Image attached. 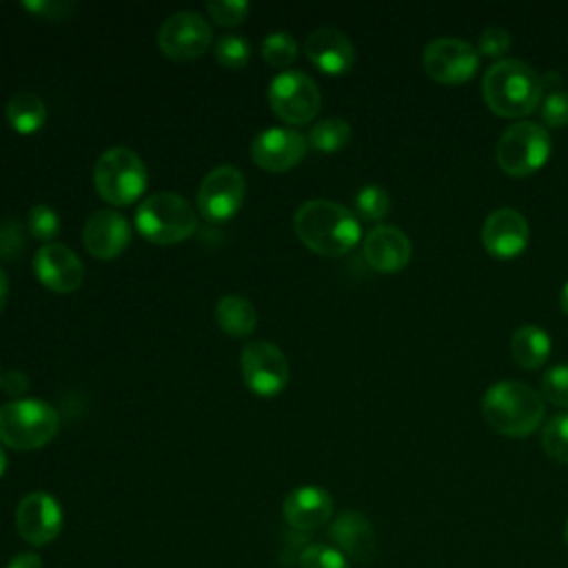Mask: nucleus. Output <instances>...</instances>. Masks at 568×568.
<instances>
[{"label":"nucleus","mask_w":568,"mask_h":568,"mask_svg":"<svg viewBox=\"0 0 568 568\" xmlns=\"http://www.w3.org/2000/svg\"><path fill=\"white\" fill-rule=\"evenodd\" d=\"M131 242V224L122 213L111 209L93 211L82 229L84 248L98 260L118 257Z\"/></svg>","instance_id":"nucleus-17"},{"label":"nucleus","mask_w":568,"mask_h":568,"mask_svg":"<svg viewBox=\"0 0 568 568\" xmlns=\"http://www.w3.org/2000/svg\"><path fill=\"white\" fill-rule=\"evenodd\" d=\"M282 513L293 530L311 532L331 519L333 497L320 486H297L286 495Z\"/></svg>","instance_id":"nucleus-20"},{"label":"nucleus","mask_w":568,"mask_h":568,"mask_svg":"<svg viewBox=\"0 0 568 568\" xmlns=\"http://www.w3.org/2000/svg\"><path fill=\"white\" fill-rule=\"evenodd\" d=\"M33 271L42 286L53 293L78 291L84 282V266L67 244H44L33 257Z\"/></svg>","instance_id":"nucleus-16"},{"label":"nucleus","mask_w":568,"mask_h":568,"mask_svg":"<svg viewBox=\"0 0 568 568\" xmlns=\"http://www.w3.org/2000/svg\"><path fill=\"white\" fill-rule=\"evenodd\" d=\"M410 251L408 235L393 224H379L364 237V257L377 273L402 271L410 262Z\"/></svg>","instance_id":"nucleus-19"},{"label":"nucleus","mask_w":568,"mask_h":568,"mask_svg":"<svg viewBox=\"0 0 568 568\" xmlns=\"http://www.w3.org/2000/svg\"><path fill=\"white\" fill-rule=\"evenodd\" d=\"M215 322L231 337H248L257 326V311L244 295H224L215 304Z\"/></svg>","instance_id":"nucleus-23"},{"label":"nucleus","mask_w":568,"mask_h":568,"mask_svg":"<svg viewBox=\"0 0 568 568\" xmlns=\"http://www.w3.org/2000/svg\"><path fill=\"white\" fill-rule=\"evenodd\" d=\"M268 104L282 122L306 124L317 115L322 95L311 75L297 69H286L271 80Z\"/></svg>","instance_id":"nucleus-8"},{"label":"nucleus","mask_w":568,"mask_h":568,"mask_svg":"<svg viewBox=\"0 0 568 568\" xmlns=\"http://www.w3.org/2000/svg\"><path fill=\"white\" fill-rule=\"evenodd\" d=\"M550 149L548 131L541 124L521 120L501 133L495 155L504 173L513 178H526L546 164Z\"/></svg>","instance_id":"nucleus-7"},{"label":"nucleus","mask_w":568,"mask_h":568,"mask_svg":"<svg viewBox=\"0 0 568 568\" xmlns=\"http://www.w3.org/2000/svg\"><path fill=\"white\" fill-rule=\"evenodd\" d=\"M4 568H44L36 552H18Z\"/></svg>","instance_id":"nucleus-39"},{"label":"nucleus","mask_w":568,"mask_h":568,"mask_svg":"<svg viewBox=\"0 0 568 568\" xmlns=\"http://www.w3.org/2000/svg\"><path fill=\"white\" fill-rule=\"evenodd\" d=\"M7 297H9V277H7L4 268L0 266V313H2L4 304H7Z\"/></svg>","instance_id":"nucleus-40"},{"label":"nucleus","mask_w":568,"mask_h":568,"mask_svg":"<svg viewBox=\"0 0 568 568\" xmlns=\"http://www.w3.org/2000/svg\"><path fill=\"white\" fill-rule=\"evenodd\" d=\"M24 233L18 220H4L0 222V257L2 260H16L22 251Z\"/></svg>","instance_id":"nucleus-36"},{"label":"nucleus","mask_w":568,"mask_h":568,"mask_svg":"<svg viewBox=\"0 0 568 568\" xmlns=\"http://www.w3.org/2000/svg\"><path fill=\"white\" fill-rule=\"evenodd\" d=\"M213 53H215V60L224 69L237 71V69H244L246 62L251 60V44L246 38H242L237 33H226L215 40Z\"/></svg>","instance_id":"nucleus-27"},{"label":"nucleus","mask_w":568,"mask_h":568,"mask_svg":"<svg viewBox=\"0 0 568 568\" xmlns=\"http://www.w3.org/2000/svg\"><path fill=\"white\" fill-rule=\"evenodd\" d=\"M135 229L153 244H180L197 231V215L182 195L160 191L140 202Z\"/></svg>","instance_id":"nucleus-5"},{"label":"nucleus","mask_w":568,"mask_h":568,"mask_svg":"<svg viewBox=\"0 0 568 568\" xmlns=\"http://www.w3.org/2000/svg\"><path fill=\"white\" fill-rule=\"evenodd\" d=\"M62 521L64 515L58 499L44 490L24 495L16 508V528L31 546L51 544L60 535Z\"/></svg>","instance_id":"nucleus-13"},{"label":"nucleus","mask_w":568,"mask_h":568,"mask_svg":"<svg viewBox=\"0 0 568 568\" xmlns=\"http://www.w3.org/2000/svg\"><path fill=\"white\" fill-rule=\"evenodd\" d=\"M300 568H351L344 552L328 544H308L302 548Z\"/></svg>","instance_id":"nucleus-30"},{"label":"nucleus","mask_w":568,"mask_h":568,"mask_svg":"<svg viewBox=\"0 0 568 568\" xmlns=\"http://www.w3.org/2000/svg\"><path fill=\"white\" fill-rule=\"evenodd\" d=\"M211 42V24L195 11H178L169 16L158 31L160 51L175 62L197 60L206 53Z\"/></svg>","instance_id":"nucleus-10"},{"label":"nucleus","mask_w":568,"mask_h":568,"mask_svg":"<svg viewBox=\"0 0 568 568\" xmlns=\"http://www.w3.org/2000/svg\"><path fill=\"white\" fill-rule=\"evenodd\" d=\"M4 470H7V455H4V450L0 446V477L4 475Z\"/></svg>","instance_id":"nucleus-42"},{"label":"nucleus","mask_w":568,"mask_h":568,"mask_svg":"<svg viewBox=\"0 0 568 568\" xmlns=\"http://www.w3.org/2000/svg\"><path fill=\"white\" fill-rule=\"evenodd\" d=\"M2 375H4V373H2V371H0V386H2Z\"/></svg>","instance_id":"nucleus-44"},{"label":"nucleus","mask_w":568,"mask_h":568,"mask_svg":"<svg viewBox=\"0 0 568 568\" xmlns=\"http://www.w3.org/2000/svg\"><path fill=\"white\" fill-rule=\"evenodd\" d=\"M304 53L313 67L328 75L346 73L355 62L353 42L333 27H320L304 40Z\"/></svg>","instance_id":"nucleus-18"},{"label":"nucleus","mask_w":568,"mask_h":568,"mask_svg":"<svg viewBox=\"0 0 568 568\" xmlns=\"http://www.w3.org/2000/svg\"><path fill=\"white\" fill-rule=\"evenodd\" d=\"M27 229L36 240L49 242L60 231V217L51 206L36 204V206H31V211L27 215Z\"/></svg>","instance_id":"nucleus-31"},{"label":"nucleus","mask_w":568,"mask_h":568,"mask_svg":"<svg viewBox=\"0 0 568 568\" xmlns=\"http://www.w3.org/2000/svg\"><path fill=\"white\" fill-rule=\"evenodd\" d=\"M513 40L510 33L504 27H486L479 33V42H477V53L486 55V58H504L510 49Z\"/></svg>","instance_id":"nucleus-35"},{"label":"nucleus","mask_w":568,"mask_h":568,"mask_svg":"<svg viewBox=\"0 0 568 568\" xmlns=\"http://www.w3.org/2000/svg\"><path fill=\"white\" fill-rule=\"evenodd\" d=\"M308 144L322 153L342 151L351 142V126L342 118H326L313 124L308 133Z\"/></svg>","instance_id":"nucleus-25"},{"label":"nucleus","mask_w":568,"mask_h":568,"mask_svg":"<svg viewBox=\"0 0 568 568\" xmlns=\"http://www.w3.org/2000/svg\"><path fill=\"white\" fill-rule=\"evenodd\" d=\"M308 149V140L293 129H266L251 142L253 162L271 173H284L297 166Z\"/></svg>","instance_id":"nucleus-14"},{"label":"nucleus","mask_w":568,"mask_h":568,"mask_svg":"<svg viewBox=\"0 0 568 568\" xmlns=\"http://www.w3.org/2000/svg\"><path fill=\"white\" fill-rule=\"evenodd\" d=\"M60 428V413L42 399H13L0 406V442L13 450H36Z\"/></svg>","instance_id":"nucleus-4"},{"label":"nucleus","mask_w":568,"mask_h":568,"mask_svg":"<svg viewBox=\"0 0 568 568\" xmlns=\"http://www.w3.org/2000/svg\"><path fill=\"white\" fill-rule=\"evenodd\" d=\"M246 184L240 169L231 164L215 166L209 171L197 189V211L209 222L231 220L244 202Z\"/></svg>","instance_id":"nucleus-12"},{"label":"nucleus","mask_w":568,"mask_h":568,"mask_svg":"<svg viewBox=\"0 0 568 568\" xmlns=\"http://www.w3.org/2000/svg\"><path fill=\"white\" fill-rule=\"evenodd\" d=\"M424 71L442 84L468 82L479 69V53L462 38H435L424 47Z\"/></svg>","instance_id":"nucleus-11"},{"label":"nucleus","mask_w":568,"mask_h":568,"mask_svg":"<svg viewBox=\"0 0 568 568\" xmlns=\"http://www.w3.org/2000/svg\"><path fill=\"white\" fill-rule=\"evenodd\" d=\"M248 2L244 0H211L206 2L209 16L222 27H237L248 16Z\"/></svg>","instance_id":"nucleus-33"},{"label":"nucleus","mask_w":568,"mask_h":568,"mask_svg":"<svg viewBox=\"0 0 568 568\" xmlns=\"http://www.w3.org/2000/svg\"><path fill=\"white\" fill-rule=\"evenodd\" d=\"M530 240L526 217L513 206H499L488 213L481 226V242L493 257H517Z\"/></svg>","instance_id":"nucleus-15"},{"label":"nucleus","mask_w":568,"mask_h":568,"mask_svg":"<svg viewBox=\"0 0 568 568\" xmlns=\"http://www.w3.org/2000/svg\"><path fill=\"white\" fill-rule=\"evenodd\" d=\"M293 229L306 248L326 257L348 253L362 237L355 213L331 200L304 202L293 215Z\"/></svg>","instance_id":"nucleus-1"},{"label":"nucleus","mask_w":568,"mask_h":568,"mask_svg":"<svg viewBox=\"0 0 568 568\" xmlns=\"http://www.w3.org/2000/svg\"><path fill=\"white\" fill-rule=\"evenodd\" d=\"M390 193L379 184H368L355 195V211L368 222H379L390 211Z\"/></svg>","instance_id":"nucleus-28"},{"label":"nucleus","mask_w":568,"mask_h":568,"mask_svg":"<svg viewBox=\"0 0 568 568\" xmlns=\"http://www.w3.org/2000/svg\"><path fill=\"white\" fill-rule=\"evenodd\" d=\"M552 342L550 335L535 324H524L519 326L513 337H510V355L513 359L521 366V368H539L541 364H546L548 355H550Z\"/></svg>","instance_id":"nucleus-22"},{"label":"nucleus","mask_w":568,"mask_h":568,"mask_svg":"<svg viewBox=\"0 0 568 568\" xmlns=\"http://www.w3.org/2000/svg\"><path fill=\"white\" fill-rule=\"evenodd\" d=\"M544 397L561 408H568V364H557L548 368L541 377Z\"/></svg>","instance_id":"nucleus-32"},{"label":"nucleus","mask_w":568,"mask_h":568,"mask_svg":"<svg viewBox=\"0 0 568 568\" xmlns=\"http://www.w3.org/2000/svg\"><path fill=\"white\" fill-rule=\"evenodd\" d=\"M484 100L493 113L521 118L532 113L544 98L541 75L521 60L504 58L484 73Z\"/></svg>","instance_id":"nucleus-2"},{"label":"nucleus","mask_w":568,"mask_h":568,"mask_svg":"<svg viewBox=\"0 0 568 568\" xmlns=\"http://www.w3.org/2000/svg\"><path fill=\"white\" fill-rule=\"evenodd\" d=\"M4 115L13 131L29 135V133H36L47 122V106L40 100V95L31 91H18L16 95L9 98Z\"/></svg>","instance_id":"nucleus-24"},{"label":"nucleus","mask_w":568,"mask_h":568,"mask_svg":"<svg viewBox=\"0 0 568 568\" xmlns=\"http://www.w3.org/2000/svg\"><path fill=\"white\" fill-rule=\"evenodd\" d=\"M559 302H561V308H564V313L568 315V282H566V284H564V288H561Z\"/></svg>","instance_id":"nucleus-41"},{"label":"nucleus","mask_w":568,"mask_h":568,"mask_svg":"<svg viewBox=\"0 0 568 568\" xmlns=\"http://www.w3.org/2000/svg\"><path fill=\"white\" fill-rule=\"evenodd\" d=\"M328 535L339 552H344L351 559L366 561L375 552V532L366 515L359 510H344L339 513L331 528Z\"/></svg>","instance_id":"nucleus-21"},{"label":"nucleus","mask_w":568,"mask_h":568,"mask_svg":"<svg viewBox=\"0 0 568 568\" xmlns=\"http://www.w3.org/2000/svg\"><path fill=\"white\" fill-rule=\"evenodd\" d=\"M2 388H4L7 395L22 399L20 395H24V393L29 390V377H27L22 371H16V368H13V371H9V373L2 375Z\"/></svg>","instance_id":"nucleus-38"},{"label":"nucleus","mask_w":568,"mask_h":568,"mask_svg":"<svg viewBox=\"0 0 568 568\" xmlns=\"http://www.w3.org/2000/svg\"><path fill=\"white\" fill-rule=\"evenodd\" d=\"M481 415L495 433L506 437H526L544 419V399L528 384L504 379L484 393Z\"/></svg>","instance_id":"nucleus-3"},{"label":"nucleus","mask_w":568,"mask_h":568,"mask_svg":"<svg viewBox=\"0 0 568 568\" xmlns=\"http://www.w3.org/2000/svg\"><path fill=\"white\" fill-rule=\"evenodd\" d=\"M93 184L104 202L113 206H129L146 191L149 173L133 149L113 146L98 158Z\"/></svg>","instance_id":"nucleus-6"},{"label":"nucleus","mask_w":568,"mask_h":568,"mask_svg":"<svg viewBox=\"0 0 568 568\" xmlns=\"http://www.w3.org/2000/svg\"><path fill=\"white\" fill-rule=\"evenodd\" d=\"M541 446L550 459L568 464V413H557L546 422Z\"/></svg>","instance_id":"nucleus-26"},{"label":"nucleus","mask_w":568,"mask_h":568,"mask_svg":"<svg viewBox=\"0 0 568 568\" xmlns=\"http://www.w3.org/2000/svg\"><path fill=\"white\" fill-rule=\"evenodd\" d=\"M240 371L246 388L260 397L280 395L291 377V366L280 346L266 339H251L240 355Z\"/></svg>","instance_id":"nucleus-9"},{"label":"nucleus","mask_w":568,"mask_h":568,"mask_svg":"<svg viewBox=\"0 0 568 568\" xmlns=\"http://www.w3.org/2000/svg\"><path fill=\"white\" fill-rule=\"evenodd\" d=\"M260 51H262V58L277 69H286L297 58V44L293 36H288L286 31H271L262 40Z\"/></svg>","instance_id":"nucleus-29"},{"label":"nucleus","mask_w":568,"mask_h":568,"mask_svg":"<svg viewBox=\"0 0 568 568\" xmlns=\"http://www.w3.org/2000/svg\"><path fill=\"white\" fill-rule=\"evenodd\" d=\"M22 7L31 13H36L38 18H47V20H64L71 16L73 4L71 2H58V0H38V2H22Z\"/></svg>","instance_id":"nucleus-37"},{"label":"nucleus","mask_w":568,"mask_h":568,"mask_svg":"<svg viewBox=\"0 0 568 568\" xmlns=\"http://www.w3.org/2000/svg\"><path fill=\"white\" fill-rule=\"evenodd\" d=\"M539 113L544 124L552 129L568 126V93L566 91H550L548 95L541 98Z\"/></svg>","instance_id":"nucleus-34"},{"label":"nucleus","mask_w":568,"mask_h":568,"mask_svg":"<svg viewBox=\"0 0 568 568\" xmlns=\"http://www.w3.org/2000/svg\"><path fill=\"white\" fill-rule=\"evenodd\" d=\"M564 541H566V546H568V519H566V526H564Z\"/></svg>","instance_id":"nucleus-43"}]
</instances>
